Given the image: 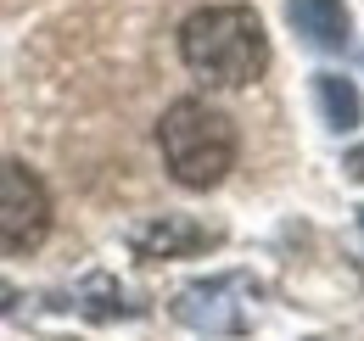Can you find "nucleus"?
Returning <instances> with one entry per match:
<instances>
[{"label": "nucleus", "instance_id": "nucleus-8", "mask_svg": "<svg viewBox=\"0 0 364 341\" xmlns=\"http://www.w3.org/2000/svg\"><path fill=\"white\" fill-rule=\"evenodd\" d=\"M17 297H23V291H11V286H0V313H11V308H17Z\"/></svg>", "mask_w": 364, "mask_h": 341}, {"label": "nucleus", "instance_id": "nucleus-3", "mask_svg": "<svg viewBox=\"0 0 364 341\" xmlns=\"http://www.w3.org/2000/svg\"><path fill=\"white\" fill-rule=\"evenodd\" d=\"M50 235V190L46 179L17 163V157H0V252H34Z\"/></svg>", "mask_w": 364, "mask_h": 341}, {"label": "nucleus", "instance_id": "nucleus-1", "mask_svg": "<svg viewBox=\"0 0 364 341\" xmlns=\"http://www.w3.org/2000/svg\"><path fill=\"white\" fill-rule=\"evenodd\" d=\"M180 56L202 85H252L269 67V34L252 6H202L180 28Z\"/></svg>", "mask_w": 364, "mask_h": 341}, {"label": "nucleus", "instance_id": "nucleus-2", "mask_svg": "<svg viewBox=\"0 0 364 341\" xmlns=\"http://www.w3.org/2000/svg\"><path fill=\"white\" fill-rule=\"evenodd\" d=\"M157 146H163L168 173L180 179L185 190H213V185L235 168V151H241L235 124H230L219 107L191 101V95L174 101V107L163 112V124H157Z\"/></svg>", "mask_w": 364, "mask_h": 341}, {"label": "nucleus", "instance_id": "nucleus-4", "mask_svg": "<svg viewBox=\"0 0 364 341\" xmlns=\"http://www.w3.org/2000/svg\"><path fill=\"white\" fill-rule=\"evenodd\" d=\"M235 291H252L241 274H213V280H196L174 297V319L202 330V336H235L247 325V302H230Z\"/></svg>", "mask_w": 364, "mask_h": 341}, {"label": "nucleus", "instance_id": "nucleus-7", "mask_svg": "<svg viewBox=\"0 0 364 341\" xmlns=\"http://www.w3.org/2000/svg\"><path fill=\"white\" fill-rule=\"evenodd\" d=\"M314 101L319 112H325V124L336 129V134H348V129H359V90H353V79H342V73H314Z\"/></svg>", "mask_w": 364, "mask_h": 341}, {"label": "nucleus", "instance_id": "nucleus-5", "mask_svg": "<svg viewBox=\"0 0 364 341\" xmlns=\"http://www.w3.org/2000/svg\"><path fill=\"white\" fill-rule=\"evenodd\" d=\"M286 23L319 50H348V40H353V23H348L342 0H286Z\"/></svg>", "mask_w": 364, "mask_h": 341}, {"label": "nucleus", "instance_id": "nucleus-6", "mask_svg": "<svg viewBox=\"0 0 364 341\" xmlns=\"http://www.w3.org/2000/svg\"><path fill=\"white\" fill-rule=\"evenodd\" d=\"M202 241H208V229L191 224V218H180V213H163L157 224H140L135 229V252L140 257H180V252H191V247H202Z\"/></svg>", "mask_w": 364, "mask_h": 341}]
</instances>
